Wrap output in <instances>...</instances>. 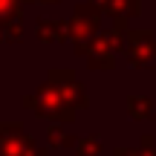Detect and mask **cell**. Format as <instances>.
Masks as SVG:
<instances>
[{"label": "cell", "mask_w": 156, "mask_h": 156, "mask_svg": "<svg viewBox=\"0 0 156 156\" xmlns=\"http://www.w3.org/2000/svg\"><path fill=\"white\" fill-rule=\"evenodd\" d=\"M127 64L133 69H151L156 64V32L153 29H127Z\"/></svg>", "instance_id": "1"}, {"label": "cell", "mask_w": 156, "mask_h": 156, "mask_svg": "<svg viewBox=\"0 0 156 156\" xmlns=\"http://www.w3.org/2000/svg\"><path fill=\"white\" fill-rule=\"evenodd\" d=\"M98 20H101V9H98V6H81V9H75L73 38H75V44H78V49H81V52H84V46H87V41L95 38Z\"/></svg>", "instance_id": "2"}, {"label": "cell", "mask_w": 156, "mask_h": 156, "mask_svg": "<svg viewBox=\"0 0 156 156\" xmlns=\"http://www.w3.org/2000/svg\"><path fill=\"white\" fill-rule=\"evenodd\" d=\"M95 3H98V9L107 12L113 20H124V23L142 12V0H95Z\"/></svg>", "instance_id": "3"}, {"label": "cell", "mask_w": 156, "mask_h": 156, "mask_svg": "<svg viewBox=\"0 0 156 156\" xmlns=\"http://www.w3.org/2000/svg\"><path fill=\"white\" fill-rule=\"evenodd\" d=\"M127 116L133 119V122H151L156 116L153 101L147 98V95H130L127 98Z\"/></svg>", "instance_id": "4"}, {"label": "cell", "mask_w": 156, "mask_h": 156, "mask_svg": "<svg viewBox=\"0 0 156 156\" xmlns=\"http://www.w3.org/2000/svg\"><path fill=\"white\" fill-rule=\"evenodd\" d=\"M116 156H156V139H153V133L142 136V145L139 147H119Z\"/></svg>", "instance_id": "5"}, {"label": "cell", "mask_w": 156, "mask_h": 156, "mask_svg": "<svg viewBox=\"0 0 156 156\" xmlns=\"http://www.w3.org/2000/svg\"><path fill=\"white\" fill-rule=\"evenodd\" d=\"M78 156H101V145L95 136H87V139L78 142Z\"/></svg>", "instance_id": "6"}]
</instances>
